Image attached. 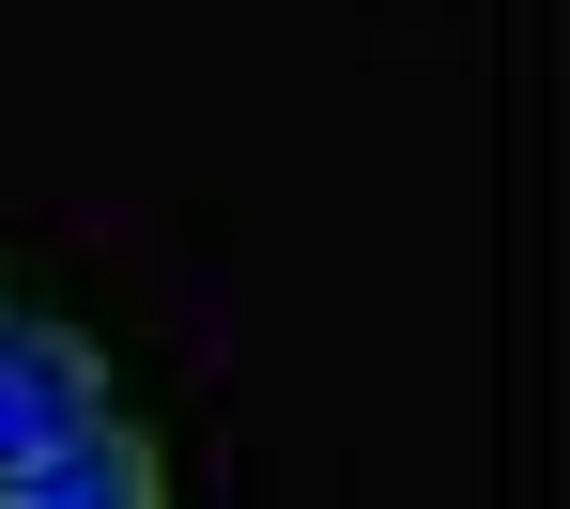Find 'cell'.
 Segmentation results:
<instances>
[{
  "label": "cell",
  "instance_id": "cell-1",
  "mask_svg": "<svg viewBox=\"0 0 570 509\" xmlns=\"http://www.w3.org/2000/svg\"><path fill=\"white\" fill-rule=\"evenodd\" d=\"M94 417H108V355L78 340V324H47V309L0 294V479L47 463V448L94 432Z\"/></svg>",
  "mask_w": 570,
  "mask_h": 509
},
{
  "label": "cell",
  "instance_id": "cell-2",
  "mask_svg": "<svg viewBox=\"0 0 570 509\" xmlns=\"http://www.w3.org/2000/svg\"><path fill=\"white\" fill-rule=\"evenodd\" d=\"M0 509H170V495H155V448H139L124 417H94V432H62L47 463H16Z\"/></svg>",
  "mask_w": 570,
  "mask_h": 509
}]
</instances>
